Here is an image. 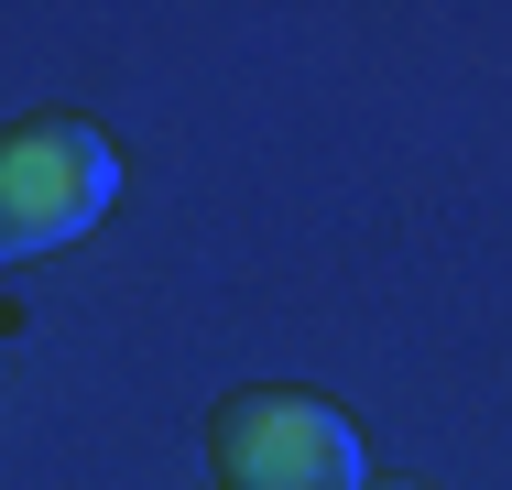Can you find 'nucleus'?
Masks as SVG:
<instances>
[{"mask_svg": "<svg viewBox=\"0 0 512 490\" xmlns=\"http://www.w3.org/2000/svg\"><path fill=\"white\" fill-rule=\"evenodd\" d=\"M109 196H120V153H109L99 120L55 109V120L0 131V273L77 240V229H99Z\"/></svg>", "mask_w": 512, "mask_h": 490, "instance_id": "obj_1", "label": "nucleus"}, {"mask_svg": "<svg viewBox=\"0 0 512 490\" xmlns=\"http://www.w3.org/2000/svg\"><path fill=\"white\" fill-rule=\"evenodd\" d=\"M207 469L229 490H371V458H360V425L316 392H229L207 414Z\"/></svg>", "mask_w": 512, "mask_h": 490, "instance_id": "obj_2", "label": "nucleus"}, {"mask_svg": "<svg viewBox=\"0 0 512 490\" xmlns=\"http://www.w3.org/2000/svg\"><path fill=\"white\" fill-rule=\"evenodd\" d=\"M371 490H425V480H371Z\"/></svg>", "mask_w": 512, "mask_h": 490, "instance_id": "obj_3", "label": "nucleus"}]
</instances>
